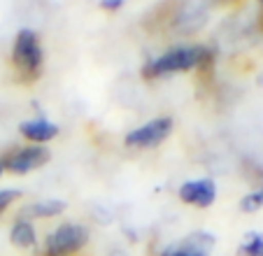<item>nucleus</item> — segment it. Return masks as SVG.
Returning a JSON list of instances; mask_svg holds the SVG:
<instances>
[{"label":"nucleus","instance_id":"obj_12","mask_svg":"<svg viewBox=\"0 0 263 256\" xmlns=\"http://www.w3.org/2000/svg\"><path fill=\"white\" fill-rule=\"evenodd\" d=\"M263 207V189H256V191H249L247 196L240 200V210L242 212H258Z\"/></svg>","mask_w":263,"mask_h":256},{"label":"nucleus","instance_id":"obj_10","mask_svg":"<svg viewBox=\"0 0 263 256\" xmlns=\"http://www.w3.org/2000/svg\"><path fill=\"white\" fill-rule=\"evenodd\" d=\"M63 210H65V200L49 198V200H37V203L26 205L19 217L28 219V222H33V219H51V217H59Z\"/></svg>","mask_w":263,"mask_h":256},{"label":"nucleus","instance_id":"obj_6","mask_svg":"<svg viewBox=\"0 0 263 256\" xmlns=\"http://www.w3.org/2000/svg\"><path fill=\"white\" fill-rule=\"evenodd\" d=\"M217 237L208 231H194L177 245H168L159 256H210Z\"/></svg>","mask_w":263,"mask_h":256},{"label":"nucleus","instance_id":"obj_17","mask_svg":"<svg viewBox=\"0 0 263 256\" xmlns=\"http://www.w3.org/2000/svg\"><path fill=\"white\" fill-rule=\"evenodd\" d=\"M261 3H263V0H261Z\"/></svg>","mask_w":263,"mask_h":256},{"label":"nucleus","instance_id":"obj_2","mask_svg":"<svg viewBox=\"0 0 263 256\" xmlns=\"http://www.w3.org/2000/svg\"><path fill=\"white\" fill-rule=\"evenodd\" d=\"M205 56H208V49H203V47H177V49H170L165 54H161L159 59L149 61L142 68V77L156 79L173 72H186V70L198 68L205 61Z\"/></svg>","mask_w":263,"mask_h":256},{"label":"nucleus","instance_id":"obj_3","mask_svg":"<svg viewBox=\"0 0 263 256\" xmlns=\"http://www.w3.org/2000/svg\"><path fill=\"white\" fill-rule=\"evenodd\" d=\"M89 228L84 224L65 222L59 224L42 242V249L37 256H77L86 245H89Z\"/></svg>","mask_w":263,"mask_h":256},{"label":"nucleus","instance_id":"obj_8","mask_svg":"<svg viewBox=\"0 0 263 256\" xmlns=\"http://www.w3.org/2000/svg\"><path fill=\"white\" fill-rule=\"evenodd\" d=\"M19 131H21V135H24L26 140H30L33 144H45V142H49V140H54L56 135H59V126L51 123L49 119H45V117L24 121L19 126Z\"/></svg>","mask_w":263,"mask_h":256},{"label":"nucleus","instance_id":"obj_1","mask_svg":"<svg viewBox=\"0 0 263 256\" xmlns=\"http://www.w3.org/2000/svg\"><path fill=\"white\" fill-rule=\"evenodd\" d=\"M42 63H45V51H42L37 33L30 28H21L14 38V47H12V65H14L19 79L35 82L42 75Z\"/></svg>","mask_w":263,"mask_h":256},{"label":"nucleus","instance_id":"obj_16","mask_svg":"<svg viewBox=\"0 0 263 256\" xmlns=\"http://www.w3.org/2000/svg\"><path fill=\"white\" fill-rule=\"evenodd\" d=\"M0 175H3V166H0Z\"/></svg>","mask_w":263,"mask_h":256},{"label":"nucleus","instance_id":"obj_14","mask_svg":"<svg viewBox=\"0 0 263 256\" xmlns=\"http://www.w3.org/2000/svg\"><path fill=\"white\" fill-rule=\"evenodd\" d=\"M121 5H124V0H100V7L107 12H117L121 10Z\"/></svg>","mask_w":263,"mask_h":256},{"label":"nucleus","instance_id":"obj_15","mask_svg":"<svg viewBox=\"0 0 263 256\" xmlns=\"http://www.w3.org/2000/svg\"><path fill=\"white\" fill-rule=\"evenodd\" d=\"M109 256H126V254H124V251H112Z\"/></svg>","mask_w":263,"mask_h":256},{"label":"nucleus","instance_id":"obj_9","mask_svg":"<svg viewBox=\"0 0 263 256\" xmlns=\"http://www.w3.org/2000/svg\"><path fill=\"white\" fill-rule=\"evenodd\" d=\"M10 242L16 249H35L37 247V231H35L33 222L16 217L10 228Z\"/></svg>","mask_w":263,"mask_h":256},{"label":"nucleus","instance_id":"obj_11","mask_svg":"<svg viewBox=\"0 0 263 256\" xmlns=\"http://www.w3.org/2000/svg\"><path fill=\"white\" fill-rule=\"evenodd\" d=\"M238 256H263V233H247L238 247Z\"/></svg>","mask_w":263,"mask_h":256},{"label":"nucleus","instance_id":"obj_7","mask_svg":"<svg viewBox=\"0 0 263 256\" xmlns=\"http://www.w3.org/2000/svg\"><path fill=\"white\" fill-rule=\"evenodd\" d=\"M179 200L186 203V205L200 207V210H208L214 205L217 200V184L214 179L203 177V179H189L179 187Z\"/></svg>","mask_w":263,"mask_h":256},{"label":"nucleus","instance_id":"obj_4","mask_svg":"<svg viewBox=\"0 0 263 256\" xmlns=\"http://www.w3.org/2000/svg\"><path fill=\"white\" fill-rule=\"evenodd\" d=\"M51 158V152L45 144H26V147H16L12 152H7L5 156L0 158V166L7 173L14 175H26L30 170L42 168L47 161Z\"/></svg>","mask_w":263,"mask_h":256},{"label":"nucleus","instance_id":"obj_5","mask_svg":"<svg viewBox=\"0 0 263 256\" xmlns=\"http://www.w3.org/2000/svg\"><path fill=\"white\" fill-rule=\"evenodd\" d=\"M173 133V119L170 117H156L152 121L142 123L140 128L130 131L126 135V147L130 149H154Z\"/></svg>","mask_w":263,"mask_h":256},{"label":"nucleus","instance_id":"obj_13","mask_svg":"<svg viewBox=\"0 0 263 256\" xmlns=\"http://www.w3.org/2000/svg\"><path fill=\"white\" fill-rule=\"evenodd\" d=\"M19 198H21L19 189H3V191H0V217H3Z\"/></svg>","mask_w":263,"mask_h":256}]
</instances>
